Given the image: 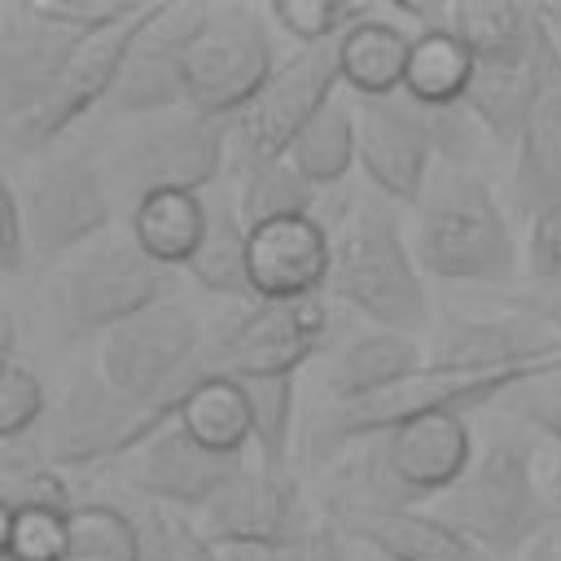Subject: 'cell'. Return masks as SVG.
Instances as JSON below:
<instances>
[{
	"label": "cell",
	"instance_id": "484cf974",
	"mask_svg": "<svg viewBox=\"0 0 561 561\" xmlns=\"http://www.w3.org/2000/svg\"><path fill=\"white\" fill-rule=\"evenodd\" d=\"M416 31L403 26L394 13H364L337 39V70L351 96H394L403 92L408 61H412Z\"/></svg>",
	"mask_w": 561,
	"mask_h": 561
},
{
	"label": "cell",
	"instance_id": "836d02e7",
	"mask_svg": "<svg viewBox=\"0 0 561 561\" xmlns=\"http://www.w3.org/2000/svg\"><path fill=\"white\" fill-rule=\"evenodd\" d=\"M61 561H145L140 517L118 504H79L70 513V539Z\"/></svg>",
	"mask_w": 561,
	"mask_h": 561
},
{
	"label": "cell",
	"instance_id": "8992f818",
	"mask_svg": "<svg viewBox=\"0 0 561 561\" xmlns=\"http://www.w3.org/2000/svg\"><path fill=\"white\" fill-rule=\"evenodd\" d=\"M535 381H543V373H438L425 364L416 377H408V381H399L373 399L324 408L311 425L307 451H311V460H337L351 447L373 443V438H381L408 421L438 416V412H465L469 416L473 408L508 399Z\"/></svg>",
	"mask_w": 561,
	"mask_h": 561
},
{
	"label": "cell",
	"instance_id": "603a6c76",
	"mask_svg": "<svg viewBox=\"0 0 561 561\" xmlns=\"http://www.w3.org/2000/svg\"><path fill=\"white\" fill-rule=\"evenodd\" d=\"M83 35L44 26L35 18H26L18 9V22H9L0 31V118L4 131L26 123L31 114H39L66 70V61L75 57Z\"/></svg>",
	"mask_w": 561,
	"mask_h": 561
},
{
	"label": "cell",
	"instance_id": "8fae6325",
	"mask_svg": "<svg viewBox=\"0 0 561 561\" xmlns=\"http://www.w3.org/2000/svg\"><path fill=\"white\" fill-rule=\"evenodd\" d=\"M171 294V267L153 263L131 232L105 237L83 259L70 263V272L57 285V311L75 333H110L149 307L167 302Z\"/></svg>",
	"mask_w": 561,
	"mask_h": 561
},
{
	"label": "cell",
	"instance_id": "7c38bea8",
	"mask_svg": "<svg viewBox=\"0 0 561 561\" xmlns=\"http://www.w3.org/2000/svg\"><path fill=\"white\" fill-rule=\"evenodd\" d=\"M22 206H26L31 254L44 259L70 254L96 241L101 232H110L114 224V193L92 149H70L48 158L22 188Z\"/></svg>",
	"mask_w": 561,
	"mask_h": 561
},
{
	"label": "cell",
	"instance_id": "f5cc1de1",
	"mask_svg": "<svg viewBox=\"0 0 561 561\" xmlns=\"http://www.w3.org/2000/svg\"><path fill=\"white\" fill-rule=\"evenodd\" d=\"M543 386H552V390H561V359H557V364H552V373H548V377H543Z\"/></svg>",
	"mask_w": 561,
	"mask_h": 561
},
{
	"label": "cell",
	"instance_id": "4316f807",
	"mask_svg": "<svg viewBox=\"0 0 561 561\" xmlns=\"http://www.w3.org/2000/svg\"><path fill=\"white\" fill-rule=\"evenodd\" d=\"M513 202L522 215H539L543 206L561 202V61L543 79L513 153Z\"/></svg>",
	"mask_w": 561,
	"mask_h": 561
},
{
	"label": "cell",
	"instance_id": "277c9868",
	"mask_svg": "<svg viewBox=\"0 0 561 561\" xmlns=\"http://www.w3.org/2000/svg\"><path fill=\"white\" fill-rule=\"evenodd\" d=\"M351 451L355 456H346L329 500L425 508L469 473L478 443L465 412H438V416L408 421Z\"/></svg>",
	"mask_w": 561,
	"mask_h": 561
},
{
	"label": "cell",
	"instance_id": "b9f144b4",
	"mask_svg": "<svg viewBox=\"0 0 561 561\" xmlns=\"http://www.w3.org/2000/svg\"><path fill=\"white\" fill-rule=\"evenodd\" d=\"M4 508H48V513H75V495L70 482L61 478V469H53L44 456L26 460V465H4Z\"/></svg>",
	"mask_w": 561,
	"mask_h": 561
},
{
	"label": "cell",
	"instance_id": "5bb4252c",
	"mask_svg": "<svg viewBox=\"0 0 561 561\" xmlns=\"http://www.w3.org/2000/svg\"><path fill=\"white\" fill-rule=\"evenodd\" d=\"M153 13H158V0L145 4L136 18H127L118 26H105L96 35H83L79 48H75V57L66 61V70H61L48 105L39 114H31L26 123L9 127V149L13 153H39L57 136H66L83 114H101V105L110 101L123 66H127V57H131V48H136V39H140V31L149 26Z\"/></svg>",
	"mask_w": 561,
	"mask_h": 561
},
{
	"label": "cell",
	"instance_id": "d590c367",
	"mask_svg": "<svg viewBox=\"0 0 561 561\" xmlns=\"http://www.w3.org/2000/svg\"><path fill=\"white\" fill-rule=\"evenodd\" d=\"M368 13V4H346V0H272L267 18L298 39V48H316V44H337L342 31H351L359 18Z\"/></svg>",
	"mask_w": 561,
	"mask_h": 561
},
{
	"label": "cell",
	"instance_id": "cb8c5ba5",
	"mask_svg": "<svg viewBox=\"0 0 561 561\" xmlns=\"http://www.w3.org/2000/svg\"><path fill=\"white\" fill-rule=\"evenodd\" d=\"M557 61H561V53L539 31V48L526 61H517V66H478L473 70V83L465 92V110L478 118V127L486 131L491 145L517 153L522 131L530 123V110L539 101V88H543V79L552 75Z\"/></svg>",
	"mask_w": 561,
	"mask_h": 561
},
{
	"label": "cell",
	"instance_id": "4dcf8cb0",
	"mask_svg": "<svg viewBox=\"0 0 561 561\" xmlns=\"http://www.w3.org/2000/svg\"><path fill=\"white\" fill-rule=\"evenodd\" d=\"M237 206L245 228H267L280 219H298V215H316L320 188L289 162V158H259V162H241L237 167Z\"/></svg>",
	"mask_w": 561,
	"mask_h": 561
},
{
	"label": "cell",
	"instance_id": "f1b7e54d",
	"mask_svg": "<svg viewBox=\"0 0 561 561\" xmlns=\"http://www.w3.org/2000/svg\"><path fill=\"white\" fill-rule=\"evenodd\" d=\"M316 188H333L351 175V167H359V114H355V96L342 88L289 145L285 153Z\"/></svg>",
	"mask_w": 561,
	"mask_h": 561
},
{
	"label": "cell",
	"instance_id": "f35d334b",
	"mask_svg": "<svg viewBox=\"0 0 561 561\" xmlns=\"http://www.w3.org/2000/svg\"><path fill=\"white\" fill-rule=\"evenodd\" d=\"M18 9L26 18L57 26V31H70V35H96L105 26L136 18L145 4H131V0H22Z\"/></svg>",
	"mask_w": 561,
	"mask_h": 561
},
{
	"label": "cell",
	"instance_id": "7402d4cb",
	"mask_svg": "<svg viewBox=\"0 0 561 561\" xmlns=\"http://www.w3.org/2000/svg\"><path fill=\"white\" fill-rule=\"evenodd\" d=\"M250 276L259 302L320 298L333 280V228L320 215L280 219L250 232Z\"/></svg>",
	"mask_w": 561,
	"mask_h": 561
},
{
	"label": "cell",
	"instance_id": "d6986e66",
	"mask_svg": "<svg viewBox=\"0 0 561 561\" xmlns=\"http://www.w3.org/2000/svg\"><path fill=\"white\" fill-rule=\"evenodd\" d=\"M324 517L355 543L377 552L381 561H486L460 530H451L434 508H399V504H351L324 500Z\"/></svg>",
	"mask_w": 561,
	"mask_h": 561
},
{
	"label": "cell",
	"instance_id": "e0dca14e",
	"mask_svg": "<svg viewBox=\"0 0 561 561\" xmlns=\"http://www.w3.org/2000/svg\"><path fill=\"white\" fill-rule=\"evenodd\" d=\"M359 114V171L373 184V193L416 206L434 167H438V145L425 105L412 96H355Z\"/></svg>",
	"mask_w": 561,
	"mask_h": 561
},
{
	"label": "cell",
	"instance_id": "52a82bcc",
	"mask_svg": "<svg viewBox=\"0 0 561 561\" xmlns=\"http://www.w3.org/2000/svg\"><path fill=\"white\" fill-rule=\"evenodd\" d=\"M272 18L254 4H206L188 57H184V92L188 110L232 123L276 75Z\"/></svg>",
	"mask_w": 561,
	"mask_h": 561
},
{
	"label": "cell",
	"instance_id": "2e32d148",
	"mask_svg": "<svg viewBox=\"0 0 561 561\" xmlns=\"http://www.w3.org/2000/svg\"><path fill=\"white\" fill-rule=\"evenodd\" d=\"M561 337L530 311L443 316L425 342V364L438 373H552Z\"/></svg>",
	"mask_w": 561,
	"mask_h": 561
},
{
	"label": "cell",
	"instance_id": "44dd1931",
	"mask_svg": "<svg viewBox=\"0 0 561 561\" xmlns=\"http://www.w3.org/2000/svg\"><path fill=\"white\" fill-rule=\"evenodd\" d=\"M245 465V456H219L184 434L175 421L127 456V482L162 508H206L215 491Z\"/></svg>",
	"mask_w": 561,
	"mask_h": 561
},
{
	"label": "cell",
	"instance_id": "8d00e7d4",
	"mask_svg": "<svg viewBox=\"0 0 561 561\" xmlns=\"http://www.w3.org/2000/svg\"><path fill=\"white\" fill-rule=\"evenodd\" d=\"M145 535V561H224V548H215L197 522H188L180 508L145 504L140 513Z\"/></svg>",
	"mask_w": 561,
	"mask_h": 561
},
{
	"label": "cell",
	"instance_id": "c3c4849f",
	"mask_svg": "<svg viewBox=\"0 0 561 561\" xmlns=\"http://www.w3.org/2000/svg\"><path fill=\"white\" fill-rule=\"evenodd\" d=\"M9 359H18V320H13V311L0 316V364H9Z\"/></svg>",
	"mask_w": 561,
	"mask_h": 561
},
{
	"label": "cell",
	"instance_id": "e575fe53",
	"mask_svg": "<svg viewBox=\"0 0 561 561\" xmlns=\"http://www.w3.org/2000/svg\"><path fill=\"white\" fill-rule=\"evenodd\" d=\"M241 390L250 399L259 465L289 469V438H294V412H298L294 377H250L241 381Z\"/></svg>",
	"mask_w": 561,
	"mask_h": 561
},
{
	"label": "cell",
	"instance_id": "f6af8a7d",
	"mask_svg": "<svg viewBox=\"0 0 561 561\" xmlns=\"http://www.w3.org/2000/svg\"><path fill=\"white\" fill-rule=\"evenodd\" d=\"M508 403H513L517 416H526V421H530L535 430H543L552 443H561V390L535 381V386H522L517 394H508Z\"/></svg>",
	"mask_w": 561,
	"mask_h": 561
},
{
	"label": "cell",
	"instance_id": "3957f363",
	"mask_svg": "<svg viewBox=\"0 0 561 561\" xmlns=\"http://www.w3.org/2000/svg\"><path fill=\"white\" fill-rule=\"evenodd\" d=\"M421 276L425 272L394 202L381 193L355 197V210H346L333 232L329 289L337 294V302L373 320V329L416 337V329H425L430 320V294Z\"/></svg>",
	"mask_w": 561,
	"mask_h": 561
},
{
	"label": "cell",
	"instance_id": "7bdbcfd3",
	"mask_svg": "<svg viewBox=\"0 0 561 561\" xmlns=\"http://www.w3.org/2000/svg\"><path fill=\"white\" fill-rule=\"evenodd\" d=\"M526 272L530 280H552L561 276V202L543 206L539 215H530V232H526Z\"/></svg>",
	"mask_w": 561,
	"mask_h": 561
},
{
	"label": "cell",
	"instance_id": "ffe728a7",
	"mask_svg": "<svg viewBox=\"0 0 561 561\" xmlns=\"http://www.w3.org/2000/svg\"><path fill=\"white\" fill-rule=\"evenodd\" d=\"M412 31H447L456 35L478 66H517L539 48L535 4L517 0H443V4H390Z\"/></svg>",
	"mask_w": 561,
	"mask_h": 561
},
{
	"label": "cell",
	"instance_id": "4fadbf2b",
	"mask_svg": "<svg viewBox=\"0 0 561 561\" xmlns=\"http://www.w3.org/2000/svg\"><path fill=\"white\" fill-rule=\"evenodd\" d=\"M342 92V70H337V44H316V48H294L280 57L276 75L267 88L254 96V105L232 118V145H237V167L259 162V158H285L298 131Z\"/></svg>",
	"mask_w": 561,
	"mask_h": 561
},
{
	"label": "cell",
	"instance_id": "ba28073f",
	"mask_svg": "<svg viewBox=\"0 0 561 561\" xmlns=\"http://www.w3.org/2000/svg\"><path fill=\"white\" fill-rule=\"evenodd\" d=\"M333 342V311L320 298H289V302H245L237 316L210 329L206 337V368L210 377H298Z\"/></svg>",
	"mask_w": 561,
	"mask_h": 561
},
{
	"label": "cell",
	"instance_id": "f546056e",
	"mask_svg": "<svg viewBox=\"0 0 561 561\" xmlns=\"http://www.w3.org/2000/svg\"><path fill=\"white\" fill-rule=\"evenodd\" d=\"M206 237L202 193H149L131 206V241L162 267H184Z\"/></svg>",
	"mask_w": 561,
	"mask_h": 561
},
{
	"label": "cell",
	"instance_id": "74e56055",
	"mask_svg": "<svg viewBox=\"0 0 561 561\" xmlns=\"http://www.w3.org/2000/svg\"><path fill=\"white\" fill-rule=\"evenodd\" d=\"M4 561H61L70 539V513L4 508Z\"/></svg>",
	"mask_w": 561,
	"mask_h": 561
},
{
	"label": "cell",
	"instance_id": "d4e9b609",
	"mask_svg": "<svg viewBox=\"0 0 561 561\" xmlns=\"http://www.w3.org/2000/svg\"><path fill=\"white\" fill-rule=\"evenodd\" d=\"M421 368H425V346L412 333L373 329V333L342 342L329 355L324 390L333 403H359V399H373V394L416 377Z\"/></svg>",
	"mask_w": 561,
	"mask_h": 561
},
{
	"label": "cell",
	"instance_id": "f907efd6",
	"mask_svg": "<svg viewBox=\"0 0 561 561\" xmlns=\"http://www.w3.org/2000/svg\"><path fill=\"white\" fill-rule=\"evenodd\" d=\"M548 491H552V500L561 504V460H557V469L548 473Z\"/></svg>",
	"mask_w": 561,
	"mask_h": 561
},
{
	"label": "cell",
	"instance_id": "83f0119b",
	"mask_svg": "<svg viewBox=\"0 0 561 561\" xmlns=\"http://www.w3.org/2000/svg\"><path fill=\"white\" fill-rule=\"evenodd\" d=\"M184 272L206 294L259 302L254 298V276H250V228L241 219L237 193L215 188L206 197V237H202L197 254L184 263Z\"/></svg>",
	"mask_w": 561,
	"mask_h": 561
},
{
	"label": "cell",
	"instance_id": "9a60e30c",
	"mask_svg": "<svg viewBox=\"0 0 561 561\" xmlns=\"http://www.w3.org/2000/svg\"><path fill=\"white\" fill-rule=\"evenodd\" d=\"M206 4L202 0H158V13L149 18V26L140 31L110 101L101 105L105 123H123V118H153V114H171L188 105L184 92V57H188V39L202 22Z\"/></svg>",
	"mask_w": 561,
	"mask_h": 561
},
{
	"label": "cell",
	"instance_id": "ab89813d",
	"mask_svg": "<svg viewBox=\"0 0 561 561\" xmlns=\"http://www.w3.org/2000/svg\"><path fill=\"white\" fill-rule=\"evenodd\" d=\"M48 394L35 368H26L22 359L0 364V443H18L22 434H31L44 421Z\"/></svg>",
	"mask_w": 561,
	"mask_h": 561
},
{
	"label": "cell",
	"instance_id": "1f68e13d",
	"mask_svg": "<svg viewBox=\"0 0 561 561\" xmlns=\"http://www.w3.org/2000/svg\"><path fill=\"white\" fill-rule=\"evenodd\" d=\"M175 425L219 456H245V443H254L250 399L232 377H206L175 412Z\"/></svg>",
	"mask_w": 561,
	"mask_h": 561
},
{
	"label": "cell",
	"instance_id": "7dc6e473",
	"mask_svg": "<svg viewBox=\"0 0 561 561\" xmlns=\"http://www.w3.org/2000/svg\"><path fill=\"white\" fill-rule=\"evenodd\" d=\"M535 22H539L543 39L561 53V0H543V4H535Z\"/></svg>",
	"mask_w": 561,
	"mask_h": 561
},
{
	"label": "cell",
	"instance_id": "816d5d0a",
	"mask_svg": "<svg viewBox=\"0 0 561 561\" xmlns=\"http://www.w3.org/2000/svg\"><path fill=\"white\" fill-rule=\"evenodd\" d=\"M346 561H381V557H377V552H368V548H355V543H351Z\"/></svg>",
	"mask_w": 561,
	"mask_h": 561
},
{
	"label": "cell",
	"instance_id": "30bf717a",
	"mask_svg": "<svg viewBox=\"0 0 561 561\" xmlns=\"http://www.w3.org/2000/svg\"><path fill=\"white\" fill-rule=\"evenodd\" d=\"M232 123L206 118L197 110H171L140 118L118 153V180L131 206L149 193H202L219 180L228 158Z\"/></svg>",
	"mask_w": 561,
	"mask_h": 561
},
{
	"label": "cell",
	"instance_id": "9c48e42d",
	"mask_svg": "<svg viewBox=\"0 0 561 561\" xmlns=\"http://www.w3.org/2000/svg\"><path fill=\"white\" fill-rule=\"evenodd\" d=\"M158 430H167V425L140 399L110 386L105 373L92 364L70 377L66 394L48 412L39 456L53 469H83L96 460L140 451Z\"/></svg>",
	"mask_w": 561,
	"mask_h": 561
},
{
	"label": "cell",
	"instance_id": "7a4b0ae2",
	"mask_svg": "<svg viewBox=\"0 0 561 561\" xmlns=\"http://www.w3.org/2000/svg\"><path fill=\"white\" fill-rule=\"evenodd\" d=\"M412 250L425 276L447 285H508L522 250L508 210L491 184L469 167L438 162L421 202L412 206Z\"/></svg>",
	"mask_w": 561,
	"mask_h": 561
},
{
	"label": "cell",
	"instance_id": "d6a6232c",
	"mask_svg": "<svg viewBox=\"0 0 561 561\" xmlns=\"http://www.w3.org/2000/svg\"><path fill=\"white\" fill-rule=\"evenodd\" d=\"M473 70H478V61L469 57V48L456 35H447V31H416L408 79H403V96H412L416 105H430V110L465 105Z\"/></svg>",
	"mask_w": 561,
	"mask_h": 561
},
{
	"label": "cell",
	"instance_id": "bcb514c9",
	"mask_svg": "<svg viewBox=\"0 0 561 561\" xmlns=\"http://www.w3.org/2000/svg\"><path fill=\"white\" fill-rule=\"evenodd\" d=\"M522 311H530L539 324H548L561 337V276L552 280H530V289L522 294Z\"/></svg>",
	"mask_w": 561,
	"mask_h": 561
},
{
	"label": "cell",
	"instance_id": "ac0fdd59",
	"mask_svg": "<svg viewBox=\"0 0 561 561\" xmlns=\"http://www.w3.org/2000/svg\"><path fill=\"white\" fill-rule=\"evenodd\" d=\"M316 517L307 513V500L294 482L289 469H267V465H241L215 500L197 513L202 535L215 548H254V543H276L285 535L307 530Z\"/></svg>",
	"mask_w": 561,
	"mask_h": 561
},
{
	"label": "cell",
	"instance_id": "60d3db41",
	"mask_svg": "<svg viewBox=\"0 0 561 561\" xmlns=\"http://www.w3.org/2000/svg\"><path fill=\"white\" fill-rule=\"evenodd\" d=\"M351 539L329 522H311L298 535H285L276 543H254V548H228L224 561H346Z\"/></svg>",
	"mask_w": 561,
	"mask_h": 561
},
{
	"label": "cell",
	"instance_id": "6da1fadb",
	"mask_svg": "<svg viewBox=\"0 0 561 561\" xmlns=\"http://www.w3.org/2000/svg\"><path fill=\"white\" fill-rule=\"evenodd\" d=\"M451 530H460L486 561H517L561 522V504L552 500L548 482L535 469V451L508 425H495L469 473L430 504Z\"/></svg>",
	"mask_w": 561,
	"mask_h": 561
},
{
	"label": "cell",
	"instance_id": "681fc988",
	"mask_svg": "<svg viewBox=\"0 0 561 561\" xmlns=\"http://www.w3.org/2000/svg\"><path fill=\"white\" fill-rule=\"evenodd\" d=\"M522 561H552V539H543L539 548H530V552H526Z\"/></svg>",
	"mask_w": 561,
	"mask_h": 561
},
{
	"label": "cell",
	"instance_id": "ee69618b",
	"mask_svg": "<svg viewBox=\"0 0 561 561\" xmlns=\"http://www.w3.org/2000/svg\"><path fill=\"white\" fill-rule=\"evenodd\" d=\"M31 254V232H26V206H22V188L9 175L4 193H0V272L18 276L22 263Z\"/></svg>",
	"mask_w": 561,
	"mask_h": 561
},
{
	"label": "cell",
	"instance_id": "5b68a950",
	"mask_svg": "<svg viewBox=\"0 0 561 561\" xmlns=\"http://www.w3.org/2000/svg\"><path fill=\"white\" fill-rule=\"evenodd\" d=\"M206 320L188 302H158L145 316L110 329L96 351V368L110 386L140 399L162 425L175 421L184 399L210 377L206 368Z\"/></svg>",
	"mask_w": 561,
	"mask_h": 561
}]
</instances>
